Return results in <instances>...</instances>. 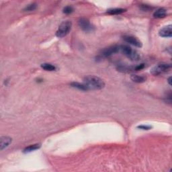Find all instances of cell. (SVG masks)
I'll return each mask as SVG.
<instances>
[{"mask_svg":"<svg viewBox=\"0 0 172 172\" xmlns=\"http://www.w3.org/2000/svg\"><path fill=\"white\" fill-rule=\"evenodd\" d=\"M117 70L122 73H130L131 71H135L134 67H128L125 65H120L118 66Z\"/></svg>","mask_w":172,"mask_h":172,"instance_id":"7c38bea8","label":"cell"},{"mask_svg":"<svg viewBox=\"0 0 172 172\" xmlns=\"http://www.w3.org/2000/svg\"><path fill=\"white\" fill-rule=\"evenodd\" d=\"M120 51L124 53L125 56L133 61H139L141 59V56L137 51L133 50L131 47L127 45H121L120 46Z\"/></svg>","mask_w":172,"mask_h":172,"instance_id":"3957f363","label":"cell"},{"mask_svg":"<svg viewBox=\"0 0 172 172\" xmlns=\"http://www.w3.org/2000/svg\"><path fill=\"white\" fill-rule=\"evenodd\" d=\"M126 11H127V10L123 8H113L107 10V13L110 15H118L122 14Z\"/></svg>","mask_w":172,"mask_h":172,"instance_id":"9a60e30c","label":"cell"},{"mask_svg":"<svg viewBox=\"0 0 172 172\" xmlns=\"http://www.w3.org/2000/svg\"><path fill=\"white\" fill-rule=\"evenodd\" d=\"M167 16V10L164 8H160L154 12L153 17L155 18H163Z\"/></svg>","mask_w":172,"mask_h":172,"instance_id":"8fae6325","label":"cell"},{"mask_svg":"<svg viewBox=\"0 0 172 172\" xmlns=\"http://www.w3.org/2000/svg\"><path fill=\"white\" fill-rule=\"evenodd\" d=\"M72 27V22L69 20L63 22L59 26L58 30L56 32V37L60 38L66 37L71 31Z\"/></svg>","mask_w":172,"mask_h":172,"instance_id":"7a4b0ae2","label":"cell"},{"mask_svg":"<svg viewBox=\"0 0 172 172\" xmlns=\"http://www.w3.org/2000/svg\"><path fill=\"white\" fill-rule=\"evenodd\" d=\"M41 67H42L44 70L47 71H54L56 70V67L55 65H52L51 63H42L41 65Z\"/></svg>","mask_w":172,"mask_h":172,"instance_id":"2e32d148","label":"cell"},{"mask_svg":"<svg viewBox=\"0 0 172 172\" xmlns=\"http://www.w3.org/2000/svg\"><path fill=\"white\" fill-rule=\"evenodd\" d=\"M171 69V65L170 63H161L157 64L156 66L154 67L151 69V73H152L153 75H160V74L168 72Z\"/></svg>","mask_w":172,"mask_h":172,"instance_id":"277c9868","label":"cell"},{"mask_svg":"<svg viewBox=\"0 0 172 172\" xmlns=\"http://www.w3.org/2000/svg\"><path fill=\"white\" fill-rule=\"evenodd\" d=\"M138 128H139L141 130H150L151 128V126H148V125H141V126H138L137 127Z\"/></svg>","mask_w":172,"mask_h":172,"instance_id":"d6986e66","label":"cell"},{"mask_svg":"<svg viewBox=\"0 0 172 172\" xmlns=\"http://www.w3.org/2000/svg\"><path fill=\"white\" fill-rule=\"evenodd\" d=\"M83 83L89 90H100L105 87L104 81L101 78L94 75H88L83 79Z\"/></svg>","mask_w":172,"mask_h":172,"instance_id":"6da1fadb","label":"cell"},{"mask_svg":"<svg viewBox=\"0 0 172 172\" xmlns=\"http://www.w3.org/2000/svg\"><path fill=\"white\" fill-rule=\"evenodd\" d=\"M168 81L169 84L171 86V77H169V78L168 79Z\"/></svg>","mask_w":172,"mask_h":172,"instance_id":"44dd1931","label":"cell"},{"mask_svg":"<svg viewBox=\"0 0 172 172\" xmlns=\"http://www.w3.org/2000/svg\"><path fill=\"white\" fill-rule=\"evenodd\" d=\"M145 67V64H141V65H138L134 67V70L135 71H139L143 69Z\"/></svg>","mask_w":172,"mask_h":172,"instance_id":"ffe728a7","label":"cell"},{"mask_svg":"<svg viewBox=\"0 0 172 172\" xmlns=\"http://www.w3.org/2000/svg\"><path fill=\"white\" fill-rule=\"evenodd\" d=\"M71 86L73 87V88H74L78 89H79V90H82V91L89 90L88 88H87V86L83 83H78V82H72V83H71Z\"/></svg>","mask_w":172,"mask_h":172,"instance_id":"5bb4252c","label":"cell"},{"mask_svg":"<svg viewBox=\"0 0 172 172\" xmlns=\"http://www.w3.org/2000/svg\"><path fill=\"white\" fill-rule=\"evenodd\" d=\"M37 7V4L36 3H32L30 4H28V6L25 7V8L24 9V11L26 12H32L34 11Z\"/></svg>","mask_w":172,"mask_h":172,"instance_id":"e0dca14e","label":"cell"},{"mask_svg":"<svg viewBox=\"0 0 172 172\" xmlns=\"http://www.w3.org/2000/svg\"><path fill=\"white\" fill-rule=\"evenodd\" d=\"M130 79L135 83H144L147 80V78L143 75H130Z\"/></svg>","mask_w":172,"mask_h":172,"instance_id":"30bf717a","label":"cell"},{"mask_svg":"<svg viewBox=\"0 0 172 172\" xmlns=\"http://www.w3.org/2000/svg\"><path fill=\"white\" fill-rule=\"evenodd\" d=\"M12 142V138L7 136H3L0 138V149L3 151L4 149L7 148Z\"/></svg>","mask_w":172,"mask_h":172,"instance_id":"9c48e42d","label":"cell"},{"mask_svg":"<svg viewBox=\"0 0 172 172\" xmlns=\"http://www.w3.org/2000/svg\"><path fill=\"white\" fill-rule=\"evenodd\" d=\"M41 147L40 144H33V145H30L28 147H26L24 150H23V153H31L32 151H34L36 150L39 149Z\"/></svg>","mask_w":172,"mask_h":172,"instance_id":"4fadbf2b","label":"cell"},{"mask_svg":"<svg viewBox=\"0 0 172 172\" xmlns=\"http://www.w3.org/2000/svg\"><path fill=\"white\" fill-rule=\"evenodd\" d=\"M73 12V8L70 6H67L63 8V13L65 14H71Z\"/></svg>","mask_w":172,"mask_h":172,"instance_id":"ac0fdd59","label":"cell"},{"mask_svg":"<svg viewBox=\"0 0 172 172\" xmlns=\"http://www.w3.org/2000/svg\"><path fill=\"white\" fill-rule=\"evenodd\" d=\"M123 40H124L126 42L128 43V44L131 45L132 46H135L136 47L141 48L142 47V42L135 37L131 35H125L123 37Z\"/></svg>","mask_w":172,"mask_h":172,"instance_id":"8992f818","label":"cell"},{"mask_svg":"<svg viewBox=\"0 0 172 172\" xmlns=\"http://www.w3.org/2000/svg\"><path fill=\"white\" fill-rule=\"evenodd\" d=\"M159 35L163 38H171L172 36V26L168 25L161 28L159 32Z\"/></svg>","mask_w":172,"mask_h":172,"instance_id":"ba28073f","label":"cell"},{"mask_svg":"<svg viewBox=\"0 0 172 172\" xmlns=\"http://www.w3.org/2000/svg\"><path fill=\"white\" fill-rule=\"evenodd\" d=\"M78 25L82 30L86 32H91L94 30V26L86 18H80L78 20Z\"/></svg>","mask_w":172,"mask_h":172,"instance_id":"5b68a950","label":"cell"},{"mask_svg":"<svg viewBox=\"0 0 172 172\" xmlns=\"http://www.w3.org/2000/svg\"><path fill=\"white\" fill-rule=\"evenodd\" d=\"M120 51V46H112L108 48H106L102 51L101 55L104 57H108L112 55L117 53Z\"/></svg>","mask_w":172,"mask_h":172,"instance_id":"52a82bcc","label":"cell"}]
</instances>
